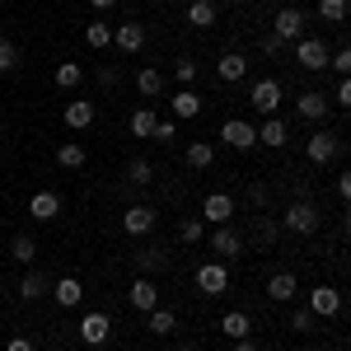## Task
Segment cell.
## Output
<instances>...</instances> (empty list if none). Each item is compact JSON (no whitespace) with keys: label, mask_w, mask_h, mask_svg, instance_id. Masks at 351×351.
Returning a JSON list of instances; mask_svg holds the SVG:
<instances>
[{"label":"cell","mask_w":351,"mask_h":351,"mask_svg":"<svg viewBox=\"0 0 351 351\" xmlns=\"http://www.w3.org/2000/svg\"><path fill=\"white\" fill-rule=\"evenodd\" d=\"M286 234H300V239H314L319 230H324V206L319 202H309V197H295L291 206H286V216L276 220Z\"/></svg>","instance_id":"1"},{"label":"cell","mask_w":351,"mask_h":351,"mask_svg":"<svg viewBox=\"0 0 351 351\" xmlns=\"http://www.w3.org/2000/svg\"><path fill=\"white\" fill-rule=\"evenodd\" d=\"M197 291H202V295H211V300L230 295V263H220V258L202 263V267H197Z\"/></svg>","instance_id":"2"},{"label":"cell","mask_w":351,"mask_h":351,"mask_svg":"<svg viewBox=\"0 0 351 351\" xmlns=\"http://www.w3.org/2000/svg\"><path fill=\"white\" fill-rule=\"evenodd\" d=\"M295 66L300 71H328V43L319 38V33H304V38H295Z\"/></svg>","instance_id":"3"},{"label":"cell","mask_w":351,"mask_h":351,"mask_svg":"<svg viewBox=\"0 0 351 351\" xmlns=\"http://www.w3.org/2000/svg\"><path fill=\"white\" fill-rule=\"evenodd\" d=\"M132 267H136V276H150V271L173 267V248H169V243H145V248L132 253Z\"/></svg>","instance_id":"4"},{"label":"cell","mask_w":351,"mask_h":351,"mask_svg":"<svg viewBox=\"0 0 351 351\" xmlns=\"http://www.w3.org/2000/svg\"><path fill=\"white\" fill-rule=\"evenodd\" d=\"M271 38L286 47V43H295L304 38V10L300 5H286V10H276V19H271Z\"/></svg>","instance_id":"5"},{"label":"cell","mask_w":351,"mask_h":351,"mask_svg":"<svg viewBox=\"0 0 351 351\" xmlns=\"http://www.w3.org/2000/svg\"><path fill=\"white\" fill-rule=\"evenodd\" d=\"M304 309H309V314H314L319 324H324V319H337V314H342V291L319 281V286L309 291V304H304Z\"/></svg>","instance_id":"6"},{"label":"cell","mask_w":351,"mask_h":351,"mask_svg":"<svg viewBox=\"0 0 351 351\" xmlns=\"http://www.w3.org/2000/svg\"><path fill=\"white\" fill-rule=\"evenodd\" d=\"M220 141H225L230 150H253V145H258V127H253L248 117H225V122H220Z\"/></svg>","instance_id":"7"},{"label":"cell","mask_w":351,"mask_h":351,"mask_svg":"<svg viewBox=\"0 0 351 351\" xmlns=\"http://www.w3.org/2000/svg\"><path fill=\"white\" fill-rule=\"evenodd\" d=\"M155 225H160V211L155 206H145V202H136L122 211V230L132 234V239H145V234H155Z\"/></svg>","instance_id":"8"},{"label":"cell","mask_w":351,"mask_h":351,"mask_svg":"<svg viewBox=\"0 0 351 351\" xmlns=\"http://www.w3.org/2000/svg\"><path fill=\"white\" fill-rule=\"evenodd\" d=\"M248 104L263 112V117H276V108L286 104V89H281V80H258L248 89Z\"/></svg>","instance_id":"9"},{"label":"cell","mask_w":351,"mask_h":351,"mask_svg":"<svg viewBox=\"0 0 351 351\" xmlns=\"http://www.w3.org/2000/svg\"><path fill=\"white\" fill-rule=\"evenodd\" d=\"M243 248H248V243H243V234L234 230V225H216V230H211V253H216L220 263L243 258Z\"/></svg>","instance_id":"10"},{"label":"cell","mask_w":351,"mask_h":351,"mask_svg":"<svg viewBox=\"0 0 351 351\" xmlns=\"http://www.w3.org/2000/svg\"><path fill=\"white\" fill-rule=\"evenodd\" d=\"M75 332H80L84 347H104V342L112 337V319L104 314V309H94V314H84L80 324H75Z\"/></svg>","instance_id":"11"},{"label":"cell","mask_w":351,"mask_h":351,"mask_svg":"<svg viewBox=\"0 0 351 351\" xmlns=\"http://www.w3.org/2000/svg\"><path fill=\"white\" fill-rule=\"evenodd\" d=\"M337 150H342V141H337V132H328V127L304 141V155H309V164H332V160H337Z\"/></svg>","instance_id":"12"},{"label":"cell","mask_w":351,"mask_h":351,"mask_svg":"<svg viewBox=\"0 0 351 351\" xmlns=\"http://www.w3.org/2000/svg\"><path fill=\"white\" fill-rule=\"evenodd\" d=\"M234 220V197L230 192H206L202 202V225H230Z\"/></svg>","instance_id":"13"},{"label":"cell","mask_w":351,"mask_h":351,"mask_svg":"<svg viewBox=\"0 0 351 351\" xmlns=\"http://www.w3.org/2000/svg\"><path fill=\"white\" fill-rule=\"evenodd\" d=\"M112 47L122 56H136L141 47H145V28L136 24V19H127V24H112Z\"/></svg>","instance_id":"14"},{"label":"cell","mask_w":351,"mask_h":351,"mask_svg":"<svg viewBox=\"0 0 351 351\" xmlns=\"http://www.w3.org/2000/svg\"><path fill=\"white\" fill-rule=\"evenodd\" d=\"M127 304H132L136 314H150V309L160 304V286H155L150 276H136V281H132V291H127Z\"/></svg>","instance_id":"15"},{"label":"cell","mask_w":351,"mask_h":351,"mask_svg":"<svg viewBox=\"0 0 351 351\" xmlns=\"http://www.w3.org/2000/svg\"><path fill=\"white\" fill-rule=\"evenodd\" d=\"M47 295H52L61 309H75V304L84 300V281L80 276H56L52 286H47Z\"/></svg>","instance_id":"16"},{"label":"cell","mask_w":351,"mask_h":351,"mask_svg":"<svg viewBox=\"0 0 351 351\" xmlns=\"http://www.w3.org/2000/svg\"><path fill=\"white\" fill-rule=\"evenodd\" d=\"M94 117H99V104H94V99H71V104L61 108V122H66L71 132H84Z\"/></svg>","instance_id":"17"},{"label":"cell","mask_w":351,"mask_h":351,"mask_svg":"<svg viewBox=\"0 0 351 351\" xmlns=\"http://www.w3.org/2000/svg\"><path fill=\"white\" fill-rule=\"evenodd\" d=\"M295 112L304 117V122H324L328 112H332V99H328V94H319V89H304V94L295 99Z\"/></svg>","instance_id":"18"},{"label":"cell","mask_w":351,"mask_h":351,"mask_svg":"<svg viewBox=\"0 0 351 351\" xmlns=\"http://www.w3.org/2000/svg\"><path fill=\"white\" fill-rule=\"evenodd\" d=\"M295 295H300L295 271H271V276H267V300H276V304H291Z\"/></svg>","instance_id":"19"},{"label":"cell","mask_w":351,"mask_h":351,"mask_svg":"<svg viewBox=\"0 0 351 351\" xmlns=\"http://www.w3.org/2000/svg\"><path fill=\"white\" fill-rule=\"evenodd\" d=\"M220 332H225L230 342H243V337H253V314H248V309H230V314L220 319Z\"/></svg>","instance_id":"20"},{"label":"cell","mask_w":351,"mask_h":351,"mask_svg":"<svg viewBox=\"0 0 351 351\" xmlns=\"http://www.w3.org/2000/svg\"><path fill=\"white\" fill-rule=\"evenodd\" d=\"M216 75H220L225 84H239L243 75H248V56H243V52H225V56L216 61Z\"/></svg>","instance_id":"21"},{"label":"cell","mask_w":351,"mask_h":351,"mask_svg":"<svg viewBox=\"0 0 351 351\" xmlns=\"http://www.w3.org/2000/svg\"><path fill=\"white\" fill-rule=\"evenodd\" d=\"M28 216L33 220H56L61 216V197H56V192H33V197H28Z\"/></svg>","instance_id":"22"},{"label":"cell","mask_w":351,"mask_h":351,"mask_svg":"<svg viewBox=\"0 0 351 351\" xmlns=\"http://www.w3.org/2000/svg\"><path fill=\"white\" fill-rule=\"evenodd\" d=\"M136 94L141 99H160L164 94V75L155 66H136Z\"/></svg>","instance_id":"23"},{"label":"cell","mask_w":351,"mask_h":351,"mask_svg":"<svg viewBox=\"0 0 351 351\" xmlns=\"http://www.w3.org/2000/svg\"><path fill=\"white\" fill-rule=\"evenodd\" d=\"M84 43H89L94 52H104V47H112V24L104 19V14H94V19L84 24Z\"/></svg>","instance_id":"24"},{"label":"cell","mask_w":351,"mask_h":351,"mask_svg":"<svg viewBox=\"0 0 351 351\" xmlns=\"http://www.w3.org/2000/svg\"><path fill=\"white\" fill-rule=\"evenodd\" d=\"M202 112V94L197 89H173V122H188Z\"/></svg>","instance_id":"25"},{"label":"cell","mask_w":351,"mask_h":351,"mask_svg":"<svg viewBox=\"0 0 351 351\" xmlns=\"http://www.w3.org/2000/svg\"><path fill=\"white\" fill-rule=\"evenodd\" d=\"M216 19H220L216 0H192V5H188V24L192 28H216Z\"/></svg>","instance_id":"26"},{"label":"cell","mask_w":351,"mask_h":351,"mask_svg":"<svg viewBox=\"0 0 351 351\" xmlns=\"http://www.w3.org/2000/svg\"><path fill=\"white\" fill-rule=\"evenodd\" d=\"M286 141H291V132H286V122H281V117H267V122L258 127V145H271V150H286Z\"/></svg>","instance_id":"27"},{"label":"cell","mask_w":351,"mask_h":351,"mask_svg":"<svg viewBox=\"0 0 351 351\" xmlns=\"http://www.w3.org/2000/svg\"><path fill=\"white\" fill-rule=\"evenodd\" d=\"M145 328H150L155 337H169V332H178V319H173V309H164V304H155V309L145 314Z\"/></svg>","instance_id":"28"},{"label":"cell","mask_w":351,"mask_h":351,"mask_svg":"<svg viewBox=\"0 0 351 351\" xmlns=\"http://www.w3.org/2000/svg\"><path fill=\"white\" fill-rule=\"evenodd\" d=\"M52 80H56V89H80L84 84V66L80 61H61L52 71Z\"/></svg>","instance_id":"29"},{"label":"cell","mask_w":351,"mask_h":351,"mask_svg":"<svg viewBox=\"0 0 351 351\" xmlns=\"http://www.w3.org/2000/svg\"><path fill=\"white\" fill-rule=\"evenodd\" d=\"M84 160H89V155H84L80 141H61V145H56V164H61V169H84Z\"/></svg>","instance_id":"30"},{"label":"cell","mask_w":351,"mask_h":351,"mask_svg":"<svg viewBox=\"0 0 351 351\" xmlns=\"http://www.w3.org/2000/svg\"><path fill=\"white\" fill-rule=\"evenodd\" d=\"M10 258H14L19 267H28V263L38 258V239H33V234H14V239H10Z\"/></svg>","instance_id":"31"},{"label":"cell","mask_w":351,"mask_h":351,"mask_svg":"<svg viewBox=\"0 0 351 351\" xmlns=\"http://www.w3.org/2000/svg\"><path fill=\"white\" fill-rule=\"evenodd\" d=\"M188 164L192 169H211V164H216V141H192L188 145Z\"/></svg>","instance_id":"32"},{"label":"cell","mask_w":351,"mask_h":351,"mask_svg":"<svg viewBox=\"0 0 351 351\" xmlns=\"http://www.w3.org/2000/svg\"><path fill=\"white\" fill-rule=\"evenodd\" d=\"M47 286H52V281H47L43 271H24V281H19V295H24V304H28V300H43V295H47Z\"/></svg>","instance_id":"33"},{"label":"cell","mask_w":351,"mask_h":351,"mask_svg":"<svg viewBox=\"0 0 351 351\" xmlns=\"http://www.w3.org/2000/svg\"><path fill=\"white\" fill-rule=\"evenodd\" d=\"M19 61H24V52H19V43H14V38H0V75L19 71Z\"/></svg>","instance_id":"34"},{"label":"cell","mask_w":351,"mask_h":351,"mask_svg":"<svg viewBox=\"0 0 351 351\" xmlns=\"http://www.w3.org/2000/svg\"><path fill=\"white\" fill-rule=\"evenodd\" d=\"M155 122H160V117H155V108H136L132 112V136H136V141H150Z\"/></svg>","instance_id":"35"},{"label":"cell","mask_w":351,"mask_h":351,"mask_svg":"<svg viewBox=\"0 0 351 351\" xmlns=\"http://www.w3.org/2000/svg\"><path fill=\"white\" fill-rule=\"evenodd\" d=\"M127 183H132V188L155 183V164H150V160H132V164H127Z\"/></svg>","instance_id":"36"},{"label":"cell","mask_w":351,"mask_h":351,"mask_svg":"<svg viewBox=\"0 0 351 351\" xmlns=\"http://www.w3.org/2000/svg\"><path fill=\"white\" fill-rule=\"evenodd\" d=\"M197 75H202V71H197V61H192V56L173 61V80H178V89H192V84H197Z\"/></svg>","instance_id":"37"},{"label":"cell","mask_w":351,"mask_h":351,"mask_svg":"<svg viewBox=\"0 0 351 351\" xmlns=\"http://www.w3.org/2000/svg\"><path fill=\"white\" fill-rule=\"evenodd\" d=\"M202 234H206L202 216H183V220H178V239H183V243H197Z\"/></svg>","instance_id":"38"},{"label":"cell","mask_w":351,"mask_h":351,"mask_svg":"<svg viewBox=\"0 0 351 351\" xmlns=\"http://www.w3.org/2000/svg\"><path fill=\"white\" fill-rule=\"evenodd\" d=\"M319 328V319L309 314V309H291V332H300V337H309Z\"/></svg>","instance_id":"39"},{"label":"cell","mask_w":351,"mask_h":351,"mask_svg":"<svg viewBox=\"0 0 351 351\" xmlns=\"http://www.w3.org/2000/svg\"><path fill=\"white\" fill-rule=\"evenodd\" d=\"M319 19L342 24V19H347V0H319Z\"/></svg>","instance_id":"40"},{"label":"cell","mask_w":351,"mask_h":351,"mask_svg":"<svg viewBox=\"0 0 351 351\" xmlns=\"http://www.w3.org/2000/svg\"><path fill=\"white\" fill-rule=\"evenodd\" d=\"M150 141H164V145H169V141H178V122H155V132H150Z\"/></svg>","instance_id":"41"},{"label":"cell","mask_w":351,"mask_h":351,"mask_svg":"<svg viewBox=\"0 0 351 351\" xmlns=\"http://www.w3.org/2000/svg\"><path fill=\"white\" fill-rule=\"evenodd\" d=\"M243 202L263 211V206H267V188H263V183H248V188H243Z\"/></svg>","instance_id":"42"},{"label":"cell","mask_w":351,"mask_h":351,"mask_svg":"<svg viewBox=\"0 0 351 351\" xmlns=\"http://www.w3.org/2000/svg\"><path fill=\"white\" fill-rule=\"evenodd\" d=\"M332 104H337V108H347V104H351V80H347V75H337V89H332Z\"/></svg>","instance_id":"43"},{"label":"cell","mask_w":351,"mask_h":351,"mask_svg":"<svg viewBox=\"0 0 351 351\" xmlns=\"http://www.w3.org/2000/svg\"><path fill=\"white\" fill-rule=\"evenodd\" d=\"M337 197H351V173H347V169L337 173Z\"/></svg>","instance_id":"44"},{"label":"cell","mask_w":351,"mask_h":351,"mask_svg":"<svg viewBox=\"0 0 351 351\" xmlns=\"http://www.w3.org/2000/svg\"><path fill=\"white\" fill-rule=\"evenodd\" d=\"M5 351H33V342H28V337H10V342H5Z\"/></svg>","instance_id":"45"},{"label":"cell","mask_w":351,"mask_h":351,"mask_svg":"<svg viewBox=\"0 0 351 351\" xmlns=\"http://www.w3.org/2000/svg\"><path fill=\"white\" fill-rule=\"evenodd\" d=\"M89 5H94V14H104V10H112V5H117V0H89Z\"/></svg>","instance_id":"46"},{"label":"cell","mask_w":351,"mask_h":351,"mask_svg":"<svg viewBox=\"0 0 351 351\" xmlns=\"http://www.w3.org/2000/svg\"><path fill=\"white\" fill-rule=\"evenodd\" d=\"M234 351H258V342H253V337H243V342H234Z\"/></svg>","instance_id":"47"},{"label":"cell","mask_w":351,"mask_h":351,"mask_svg":"<svg viewBox=\"0 0 351 351\" xmlns=\"http://www.w3.org/2000/svg\"><path fill=\"white\" fill-rule=\"evenodd\" d=\"M178 351H197V347H192V342H188V347H178Z\"/></svg>","instance_id":"48"},{"label":"cell","mask_w":351,"mask_h":351,"mask_svg":"<svg viewBox=\"0 0 351 351\" xmlns=\"http://www.w3.org/2000/svg\"><path fill=\"white\" fill-rule=\"evenodd\" d=\"M0 234H5V216H0Z\"/></svg>","instance_id":"49"},{"label":"cell","mask_w":351,"mask_h":351,"mask_svg":"<svg viewBox=\"0 0 351 351\" xmlns=\"http://www.w3.org/2000/svg\"><path fill=\"white\" fill-rule=\"evenodd\" d=\"M0 291H5V281H0Z\"/></svg>","instance_id":"50"}]
</instances>
